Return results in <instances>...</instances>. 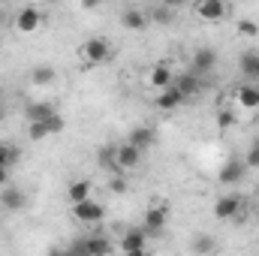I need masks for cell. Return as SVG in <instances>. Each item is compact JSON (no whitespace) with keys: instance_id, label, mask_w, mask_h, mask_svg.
<instances>
[{"instance_id":"obj_20","label":"cell","mask_w":259,"mask_h":256,"mask_svg":"<svg viewBox=\"0 0 259 256\" xmlns=\"http://www.w3.org/2000/svg\"><path fill=\"white\" fill-rule=\"evenodd\" d=\"M127 142H133L136 148H142V151H145V148H151V145L157 142V133H154V127H133V130H130Z\"/></svg>"},{"instance_id":"obj_26","label":"cell","mask_w":259,"mask_h":256,"mask_svg":"<svg viewBox=\"0 0 259 256\" xmlns=\"http://www.w3.org/2000/svg\"><path fill=\"white\" fill-rule=\"evenodd\" d=\"M27 136H30L33 142H42V139H49L46 121H27Z\"/></svg>"},{"instance_id":"obj_23","label":"cell","mask_w":259,"mask_h":256,"mask_svg":"<svg viewBox=\"0 0 259 256\" xmlns=\"http://www.w3.org/2000/svg\"><path fill=\"white\" fill-rule=\"evenodd\" d=\"M172 12H175V9L163 3V6H157V9H151V12H148V21H154V24H172V21H175V15H172Z\"/></svg>"},{"instance_id":"obj_35","label":"cell","mask_w":259,"mask_h":256,"mask_svg":"<svg viewBox=\"0 0 259 256\" xmlns=\"http://www.w3.org/2000/svg\"><path fill=\"white\" fill-rule=\"evenodd\" d=\"M0 103H3V88H0Z\"/></svg>"},{"instance_id":"obj_9","label":"cell","mask_w":259,"mask_h":256,"mask_svg":"<svg viewBox=\"0 0 259 256\" xmlns=\"http://www.w3.org/2000/svg\"><path fill=\"white\" fill-rule=\"evenodd\" d=\"M187 97L175 88V84H169V88H163V91H157V97H154V106L160 109V112H175L181 103H184Z\"/></svg>"},{"instance_id":"obj_30","label":"cell","mask_w":259,"mask_h":256,"mask_svg":"<svg viewBox=\"0 0 259 256\" xmlns=\"http://www.w3.org/2000/svg\"><path fill=\"white\" fill-rule=\"evenodd\" d=\"M229 127H235V115H232L229 109L217 112V130H229Z\"/></svg>"},{"instance_id":"obj_13","label":"cell","mask_w":259,"mask_h":256,"mask_svg":"<svg viewBox=\"0 0 259 256\" xmlns=\"http://www.w3.org/2000/svg\"><path fill=\"white\" fill-rule=\"evenodd\" d=\"M121 250L130 253V256L145 253V250H148V232H145V226H142V229H130L127 235L121 238Z\"/></svg>"},{"instance_id":"obj_17","label":"cell","mask_w":259,"mask_h":256,"mask_svg":"<svg viewBox=\"0 0 259 256\" xmlns=\"http://www.w3.org/2000/svg\"><path fill=\"white\" fill-rule=\"evenodd\" d=\"M30 81H33V88H49L58 81V69L49 64H36L30 69Z\"/></svg>"},{"instance_id":"obj_8","label":"cell","mask_w":259,"mask_h":256,"mask_svg":"<svg viewBox=\"0 0 259 256\" xmlns=\"http://www.w3.org/2000/svg\"><path fill=\"white\" fill-rule=\"evenodd\" d=\"M0 205H3L6 211H15V214H18V211H24V208H27V193L9 181V184L0 190Z\"/></svg>"},{"instance_id":"obj_21","label":"cell","mask_w":259,"mask_h":256,"mask_svg":"<svg viewBox=\"0 0 259 256\" xmlns=\"http://www.w3.org/2000/svg\"><path fill=\"white\" fill-rule=\"evenodd\" d=\"M52 112H58L52 103H30L27 109H24V115H27V121H46Z\"/></svg>"},{"instance_id":"obj_11","label":"cell","mask_w":259,"mask_h":256,"mask_svg":"<svg viewBox=\"0 0 259 256\" xmlns=\"http://www.w3.org/2000/svg\"><path fill=\"white\" fill-rule=\"evenodd\" d=\"M235 106L244 109V112H259V84L247 81L235 91Z\"/></svg>"},{"instance_id":"obj_33","label":"cell","mask_w":259,"mask_h":256,"mask_svg":"<svg viewBox=\"0 0 259 256\" xmlns=\"http://www.w3.org/2000/svg\"><path fill=\"white\" fill-rule=\"evenodd\" d=\"M160 3H166V6H172V9H178V6H184V3H190V0H160Z\"/></svg>"},{"instance_id":"obj_22","label":"cell","mask_w":259,"mask_h":256,"mask_svg":"<svg viewBox=\"0 0 259 256\" xmlns=\"http://www.w3.org/2000/svg\"><path fill=\"white\" fill-rule=\"evenodd\" d=\"M18 157H21V148L18 145H9V142H0V166H15L18 163Z\"/></svg>"},{"instance_id":"obj_2","label":"cell","mask_w":259,"mask_h":256,"mask_svg":"<svg viewBox=\"0 0 259 256\" xmlns=\"http://www.w3.org/2000/svg\"><path fill=\"white\" fill-rule=\"evenodd\" d=\"M78 55L84 58V64L100 66V64H106V61L112 58V46H109L103 36H91V39H84V42H81Z\"/></svg>"},{"instance_id":"obj_32","label":"cell","mask_w":259,"mask_h":256,"mask_svg":"<svg viewBox=\"0 0 259 256\" xmlns=\"http://www.w3.org/2000/svg\"><path fill=\"white\" fill-rule=\"evenodd\" d=\"M9 184V166H0V187Z\"/></svg>"},{"instance_id":"obj_25","label":"cell","mask_w":259,"mask_h":256,"mask_svg":"<svg viewBox=\"0 0 259 256\" xmlns=\"http://www.w3.org/2000/svg\"><path fill=\"white\" fill-rule=\"evenodd\" d=\"M64 127H66V121H64V115H61V112H52V115L46 118V130H49V136L64 133Z\"/></svg>"},{"instance_id":"obj_4","label":"cell","mask_w":259,"mask_h":256,"mask_svg":"<svg viewBox=\"0 0 259 256\" xmlns=\"http://www.w3.org/2000/svg\"><path fill=\"white\" fill-rule=\"evenodd\" d=\"M241 208H244V199L229 193V196H220L214 202V217L217 220H235V217H241Z\"/></svg>"},{"instance_id":"obj_24","label":"cell","mask_w":259,"mask_h":256,"mask_svg":"<svg viewBox=\"0 0 259 256\" xmlns=\"http://www.w3.org/2000/svg\"><path fill=\"white\" fill-rule=\"evenodd\" d=\"M66 196H69V202H81V199H88V196H91V181H72L69 190H66Z\"/></svg>"},{"instance_id":"obj_12","label":"cell","mask_w":259,"mask_h":256,"mask_svg":"<svg viewBox=\"0 0 259 256\" xmlns=\"http://www.w3.org/2000/svg\"><path fill=\"white\" fill-rule=\"evenodd\" d=\"M166 223H169V211H166L163 205H151V208L145 211V232H148V235L163 232Z\"/></svg>"},{"instance_id":"obj_18","label":"cell","mask_w":259,"mask_h":256,"mask_svg":"<svg viewBox=\"0 0 259 256\" xmlns=\"http://www.w3.org/2000/svg\"><path fill=\"white\" fill-rule=\"evenodd\" d=\"M238 66H241V72H244L247 81L259 84V52H244L238 58Z\"/></svg>"},{"instance_id":"obj_19","label":"cell","mask_w":259,"mask_h":256,"mask_svg":"<svg viewBox=\"0 0 259 256\" xmlns=\"http://www.w3.org/2000/svg\"><path fill=\"white\" fill-rule=\"evenodd\" d=\"M121 24H124L127 30H145L151 21H148V12H142V9H124Z\"/></svg>"},{"instance_id":"obj_6","label":"cell","mask_w":259,"mask_h":256,"mask_svg":"<svg viewBox=\"0 0 259 256\" xmlns=\"http://www.w3.org/2000/svg\"><path fill=\"white\" fill-rule=\"evenodd\" d=\"M69 250H75V253H94V256H103V253H112L115 250V244L106 238V235H91V238H81V241H75Z\"/></svg>"},{"instance_id":"obj_34","label":"cell","mask_w":259,"mask_h":256,"mask_svg":"<svg viewBox=\"0 0 259 256\" xmlns=\"http://www.w3.org/2000/svg\"><path fill=\"white\" fill-rule=\"evenodd\" d=\"M0 124H3V103H0Z\"/></svg>"},{"instance_id":"obj_15","label":"cell","mask_w":259,"mask_h":256,"mask_svg":"<svg viewBox=\"0 0 259 256\" xmlns=\"http://www.w3.org/2000/svg\"><path fill=\"white\" fill-rule=\"evenodd\" d=\"M172 78H175V72L169 69V61L154 64V66H151V72H148V84H151V88H157V91L169 88V84H172Z\"/></svg>"},{"instance_id":"obj_10","label":"cell","mask_w":259,"mask_h":256,"mask_svg":"<svg viewBox=\"0 0 259 256\" xmlns=\"http://www.w3.org/2000/svg\"><path fill=\"white\" fill-rule=\"evenodd\" d=\"M226 12H229L226 0H199V6H196V15L202 21H223Z\"/></svg>"},{"instance_id":"obj_29","label":"cell","mask_w":259,"mask_h":256,"mask_svg":"<svg viewBox=\"0 0 259 256\" xmlns=\"http://www.w3.org/2000/svg\"><path fill=\"white\" fill-rule=\"evenodd\" d=\"M193 250H202V253H211L217 244H214V238H208V235H199V238H193V244H190Z\"/></svg>"},{"instance_id":"obj_31","label":"cell","mask_w":259,"mask_h":256,"mask_svg":"<svg viewBox=\"0 0 259 256\" xmlns=\"http://www.w3.org/2000/svg\"><path fill=\"white\" fill-rule=\"evenodd\" d=\"M109 190L112 193H127V181H124V175H115V178L109 181Z\"/></svg>"},{"instance_id":"obj_7","label":"cell","mask_w":259,"mask_h":256,"mask_svg":"<svg viewBox=\"0 0 259 256\" xmlns=\"http://www.w3.org/2000/svg\"><path fill=\"white\" fill-rule=\"evenodd\" d=\"M39 24H42V15H39L36 6L18 9V15H15V30H18V33H24V36H27V33H36Z\"/></svg>"},{"instance_id":"obj_16","label":"cell","mask_w":259,"mask_h":256,"mask_svg":"<svg viewBox=\"0 0 259 256\" xmlns=\"http://www.w3.org/2000/svg\"><path fill=\"white\" fill-rule=\"evenodd\" d=\"M214 66H217V52H214V49H208V46H205V49H196V52H193V69L199 72V75L211 72Z\"/></svg>"},{"instance_id":"obj_1","label":"cell","mask_w":259,"mask_h":256,"mask_svg":"<svg viewBox=\"0 0 259 256\" xmlns=\"http://www.w3.org/2000/svg\"><path fill=\"white\" fill-rule=\"evenodd\" d=\"M72 217H75L78 223L97 226V223H103V220H106V205L88 196V199H81V202H72Z\"/></svg>"},{"instance_id":"obj_3","label":"cell","mask_w":259,"mask_h":256,"mask_svg":"<svg viewBox=\"0 0 259 256\" xmlns=\"http://www.w3.org/2000/svg\"><path fill=\"white\" fill-rule=\"evenodd\" d=\"M139 163H142V148H136L133 142H124L115 148V172L139 169Z\"/></svg>"},{"instance_id":"obj_28","label":"cell","mask_w":259,"mask_h":256,"mask_svg":"<svg viewBox=\"0 0 259 256\" xmlns=\"http://www.w3.org/2000/svg\"><path fill=\"white\" fill-rule=\"evenodd\" d=\"M238 33H241V36H259V24L250 21V18H241V21H238Z\"/></svg>"},{"instance_id":"obj_14","label":"cell","mask_w":259,"mask_h":256,"mask_svg":"<svg viewBox=\"0 0 259 256\" xmlns=\"http://www.w3.org/2000/svg\"><path fill=\"white\" fill-rule=\"evenodd\" d=\"M172 84H175L184 97H196V94L202 91V75H199L196 69H190V72H178V75L172 78Z\"/></svg>"},{"instance_id":"obj_5","label":"cell","mask_w":259,"mask_h":256,"mask_svg":"<svg viewBox=\"0 0 259 256\" xmlns=\"http://www.w3.org/2000/svg\"><path fill=\"white\" fill-rule=\"evenodd\" d=\"M244 175H247V163H244V157H229L223 166H220V184H241L244 181Z\"/></svg>"},{"instance_id":"obj_27","label":"cell","mask_w":259,"mask_h":256,"mask_svg":"<svg viewBox=\"0 0 259 256\" xmlns=\"http://www.w3.org/2000/svg\"><path fill=\"white\" fill-rule=\"evenodd\" d=\"M244 163H247V169H259V139L250 142V148L244 154Z\"/></svg>"}]
</instances>
